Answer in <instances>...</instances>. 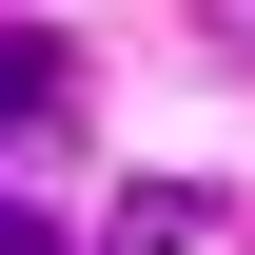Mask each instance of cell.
<instances>
[{
    "instance_id": "cell-1",
    "label": "cell",
    "mask_w": 255,
    "mask_h": 255,
    "mask_svg": "<svg viewBox=\"0 0 255 255\" xmlns=\"http://www.w3.org/2000/svg\"><path fill=\"white\" fill-rule=\"evenodd\" d=\"M59 118H79V59L39 20H0V137H59Z\"/></svg>"
}]
</instances>
